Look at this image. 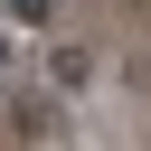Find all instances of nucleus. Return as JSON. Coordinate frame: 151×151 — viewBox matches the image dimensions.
<instances>
[{"instance_id":"nucleus-1","label":"nucleus","mask_w":151,"mask_h":151,"mask_svg":"<svg viewBox=\"0 0 151 151\" xmlns=\"http://www.w3.org/2000/svg\"><path fill=\"white\" fill-rule=\"evenodd\" d=\"M57 85H94V57L85 47H57Z\"/></svg>"},{"instance_id":"nucleus-2","label":"nucleus","mask_w":151,"mask_h":151,"mask_svg":"<svg viewBox=\"0 0 151 151\" xmlns=\"http://www.w3.org/2000/svg\"><path fill=\"white\" fill-rule=\"evenodd\" d=\"M19 113H28V132H66V104H47V94H28Z\"/></svg>"},{"instance_id":"nucleus-3","label":"nucleus","mask_w":151,"mask_h":151,"mask_svg":"<svg viewBox=\"0 0 151 151\" xmlns=\"http://www.w3.org/2000/svg\"><path fill=\"white\" fill-rule=\"evenodd\" d=\"M9 19H19V28H38V19H47V0H9Z\"/></svg>"}]
</instances>
